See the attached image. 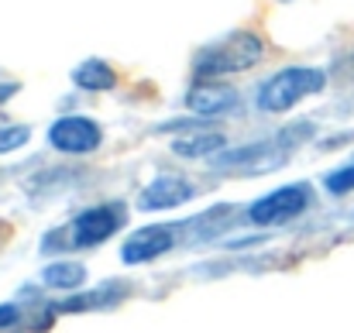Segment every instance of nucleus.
<instances>
[{
	"label": "nucleus",
	"mask_w": 354,
	"mask_h": 333,
	"mask_svg": "<svg viewBox=\"0 0 354 333\" xmlns=\"http://www.w3.org/2000/svg\"><path fill=\"white\" fill-rule=\"evenodd\" d=\"M261 52H265V45L254 31H234V35L200 48L196 73L200 76H234V73L251 69L261 59Z\"/></svg>",
	"instance_id": "f257e3e1"
},
{
	"label": "nucleus",
	"mask_w": 354,
	"mask_h": 333,
	"mask_svg": "<svg viewBox=\"0 0 354 333\" xmlns=\"http://www.w3.org/2000/svg\"><path fill=\"white\" fill-rule=\"evenodd\" d=\"M327 83V76L320 69H310V66H289L282 73H275L272 79L261 83L258 90V107L265 113H286L289 107H296L303 97L310 93H320Z\"/></svg>",
	"instance_id": "f03ea898"
},
{
	"label": "nucleus",
	"mask_w": 354,
	"mask_h": 333,
	"mask_svg": "<svg viewBox=\"0 0 354 333\" xmlns=\"http://www.w3.org/2000/svg\"><path fill=\"white\" fill-rule=\"evenodd\" d=\"M124 223V207L120 203H104L93 210H83L69 223V244L73 247H97L107 237H114Z\"/></svg>",
	"instance_id": "7ed1b4c3"
},
{
	"label": "nucleus",
	"mask_w": 354,
	"mask_h": 333,
	"mask_svg": "<svg viewBox=\"0 0 354 333\" xmlns=\"http://www.w3.org/2000/svg\"><path fill=\"white\" fill-rule=\"evenodd\" d=\"M48 141L55 151H66V155H90L100 148L104 141V131L97 120L90 117H59L52 127H48Z\"/></svg>",
	"instance_id": "20e7f679"
},
{
	"label": "nucleus",
	"mask_w": 354,
	"mask_h": 333,
	"mask_svg": "<svg viewBox=\"0 0 354 333\" xmlns=\"http://www.w3.org/2000/svg\"><path fill=\"white\" fill-rule=\"evenodd\" d=\"M306 207H310V189L306 186H282V189L261 196L258 203H251L248 217H251V223L272 227V223H286L292 217H299Z\"/></svg>",
	"instance_id": "39448f33"
},
{
	"label": "nucleus",
	"mask_w": 354,
	"mask_h": 333,
	"mask_svg": "<svg viewBox=\"0 0 354 333\" xmlns=\"http://www.w3.org/2000/svg\"><path fill=\"white\" fill-rule=\"evenodd\" d=\"M172 244H176V230L165 227V223H151V227L134 230V234L124 240L120 258H124V265H145V261H151V258L172 251Z\"/></svg>",
	"instance_id": "423d86ee"
},
{
	"label": "nucleus",
	"mask_w": 354,
	"mask_h": 333,
	"mask_svg": "<svg viewBox=\"0 0 354 333\" xmlns=\"http://www.w3.org/2000/svg\"><path fill=\"white\" fill-rule=\"evenodd\" d=\"M282 137H272V141H258V144H251V148H237L231 155H224L217 165L221 169H254V172H272L279 162H286L289 158V144H279Z\"/></svg>",
	"instance_id": "0eeeda50"
},
{
	"label": "nucleus",
	"mask_w": 354,
	"mask_h": 333,
	"mask_svg": "<svg viewBox=\"0 0 354 333\" xmlns=\"http://www.w3.org/2000/svg\"><path fill=\"white\" fill-rule=\"evenodd\" d=\"M189 196H193V186H189V179L165 172V175L151 179V182L141 189V196H138V207H141V210H169V207H179V203H186Z\"/></svg>",
	"instance_id": "6e6552de"
},
{
	"label": "nucleus",
	"mask_w": 354,
	"mask_h": 333,
	"mask_svg": "<svg viewBox=\"0 0 354 333\" xmlns=\"http://www.w3.org/2000/svg\"><path fill=\"white\" fill-rule=\"evenodd\" d=\"M237 104V93L231 86H214V83H203V86H193L189 97H186V107L196 113V117H217V113L231 111Z\"/></svg>",
	"instance_id": "1a4fd4ad"
},
{
	"label": "nucleus",
	"mask_w": 354,
	"mask_h": 333,
	"mask_svg": "<svg viewBox=\"0 0 354 333\" xmlns=\"http://www.w3.org/2000/svg\"><path fill=\"white\" fill-rule=\"evenodd\" d=\"M224 144H227V137H224V134H217V131H203V134L176 137V141H172V151H176V155H183V158H207V155L221 151Z\"/></svg>",
	"instance_id": "9d476101"
},
{
	"label": "nucleus",
	"mask_w": 354,
	"mask_h": 333,
	"mask_svg": "<svg viewBox=\"0 0 354 333\" xmlns=\"http://www.w3.org/2000/svg\"><path fill=\"white\" fill-rule=\"evenodd\" d=\"M73 83H76L80 90H111V86L118 83V76H114V69H111L104 59H86V62L73 73Z\"/></svg>",
	"instance_id": "9b49d317"
},
{
	"label": "nucleus",
	"mask_w": 354,
	"mask_h": 333,
	"mask_svg": "<svg viewBox=\"0 0 354 333\" xmlns=\"http://www.w3.org/2000/svg\"><path fill=\"white\" fill-rule=\"evenodd\" d=\"M83 278H86V268L76 261H59L41 272V282L48 289H76V285H83Z\"/></svg>",
	"instance_id": "f8f14e48"
},
{
	"label": "nucleus",
	"mask_w": 354,
	"mask_h": 333,
	"mask_svg": "<svg viewBox=\"0 0 354 333\" xmlns=\"http://www.w3.org/2000/svg\"><path fill=\"white\" fill-rule=\"evenodd\" d=\"M28 137H31V131H28V127H21V124L0 127V155H3V151H17Z\"/></svg>",
	"instance_id": "ddd939ff"
},
{
	"label": "nucleus",
	"mask_w": 354,
	"mask_h": 333,
	"mask_svg": "<svg viewBox=\"0 0 354 333\" xmlns=\"http://www.w3.org/2000/svg\"><path fill=\"white\" fill-rule=\"evenodd\" d=\"M327 189H330L334 196H344V193H351V189H354V162L327 175Z\"/></svg>",
	"instance_id": "4468645a"
},
{
	"label": "nucleus",
	"mask_w": 354,
	"mask_h": 333,
	"mask_svg": "<svg viewBox=\"0 0 354 333\" xmlns=\"http://www.w3.org/2000/svg\"><path fill=\"white\" fill-rule=\"evenodd\" d=\"M14 320H17V306L3 303V306H0V330H3V327H10Z\"/></svg>",
	"instance_id": "2eb2a0df"
},
{
	"label": "nucleus",
	"mask_w": 354,
	"mask_h": 333,
	"mask_svg": "<svg viewBox=\"0 0 354 333\" xmlns=\"http://www.w3.org/2000/svg\"><path fill=\"white\" fill-rule=\"evenodd\" d=\"M10 93H14V86H0V100H3V97H10Z\"/></svg>",
	"instance_id": "dca6fc26"
}]
</instances>
